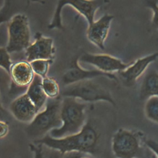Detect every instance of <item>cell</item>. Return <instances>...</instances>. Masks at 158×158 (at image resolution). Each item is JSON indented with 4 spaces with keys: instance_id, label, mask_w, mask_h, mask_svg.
<instances>
[{
    "instance_id": "4",
    "label": "cell",
    "mask_w": 158,
    "mask_h": 158,
    "mask_svg": "<svg viewBox=\"0 0 158 158\" xmlns=\"http://www.w3.org/2000/svg\"><path fill=\"white\" fill-rule=\"evenodd\" d=\"M62 97H72L87 102L105 101L115 106L110 92L97 82L91 80L78 81L67 86L61 92Z\"/></svg>"
},
{
    "instance_id": "18",
    "label": "cell",
    "mask_w": 158,
    "mask_h": 158,
    "mask_svg": "<svg viewBox=\"0 0 158 158\" xmlns=\"http://www.w3.org/2000/svg\"><path fill=\"white\" fill-rule=\"evenodd\" d=\"M43 88L49 99L57 98L60 94V88L55 79L46 77L42 80Z\"/></svg>"
},
{
    "instance_id": "8",
    "label": "cell",
    "mask_w": 158,
    "mask_h": 158,
    "mask_svg": "<svg viewBox=\"0 0 158 158\" xmlns=\"http://www.w3.org/2000/svg\"><path fill=\"white\" fill-rule=\"evenodd\" d=\"M79 62L93 65L96 69L106 73L120 72L129 67L133 62L125 63L120 59L107 54L85 52L78 57Z\"/></svg>"
},
{
    "instance_id": "10",
    "label": "cell",
    "mask_w": 158,
    "mask_h": 158,
    "mask_svg": "<svg viewBox=\"0 0 158 158\" xmlns=\"http://www.w3.org/2000/svg\"><path fill=\"white\" fill-rule=\"evenodd\" d=\"M25 51L27 60L29 62L38 59L53 60L56 52L52 38L44 36L40 32L36 33L35 41Z\"/></svg>"
},
{
    "instance_id": "3",
    "label": "cell",
    "mask_w": 158,
    "mask_h": 158,
    "mask_svg": "<svg viewBox=\"0 0 158 158\" xmlns=\"http://www.w3.org/2000/svg\"><path fill=\"white\" fill-rule=\"evenodd\" d=\"M61 104L62 99L59 98L48 100L44 108L26 127L25 131L28 138L35 140L40 139L62 125Z\"/></svg>"
},
{
    "instance_id": "29",
    "label": "cell",
    "mask_w": 158,
    "mask_h": 158,
    "mask_svg": "<svg viewBox=\"0 0 158 158\" xmlns=\"http://www.w3.org/2000/svg\"><path fill=\"white\" fill-rule=\"evenodd\" d=\"M157 3H158V0H157Z\"/></svg>"
},
{
    "instance_id": "19",
    "label": "cell",
    "mask_w": 158,
    "mask_h": 158,
    "mask_svg": "<svg viewBox=\"0 0 158 158\" xmlns=\"http://www.w3.org/2000/svg\"><path fill=\"white\" fill-rule=\"evenodd\" d=\"M52 62V60L38 59L33 60L30 63L35 74L43 78L47 77L49 65Z\"/></svg>"
},
{
    "instance_id": "13",
    "label": "cell",
    "mask_w": 158,
    "mask_h": 158,
    "mask_svg": "<svg viewBox=\"0 0 158 158\" xmlns=\"http://www.w3.org/2000/svg\"><path fill=\"white\" fill-rule=\"evenodd\" d=\"M9 110L18 121L25 123L31 122L40 112L26 93L12 100L9 105Z\"/></svg>"
},
{
    "instance_id": "15",
    "label": "cell",
    "mask_w": 158,
    "mask_h": 158,
    "mask_svg": "<svg viewBox=\"0 0 158 158\" xmlns=\"http://www.w3.org/2000/svg\"><path fill=\"white\" fill-rule=\"evenodd\" d=\"M42 80L41 77L35 75L33 80L28 86L26 92L29 99L39 111L44 108L48 98L43 89Z\"/></svg>"
},
{
    "instance_id": "28",
    "label": "cell",
    "mask_w": 158,
    "mask_h": 158,
    "mask_svg": "<svg viewBox=\"0 0 158 158\" xmlns=\"http://www.w3.org/2000/svg\"><path fill=\"white\" fill-rule=\"evenodd\" d=\"M82 158H89V157H85V156H83Z\"/></svg>"
},
{
    "instance_id": "16",
    "label": "cell",
    "mask_w": 158,
    "mask_h": 158,
    "mask_svg": "<svg viewBox=\"0 0 158 158\" xmlns=\"http://www.w3.org/2000/svg\"><path fill=\"white\" fill-rule=\"evenodd\" d=\"M152 96H158V72L154 69L145 73L139 89L141 99L146 100Z\"/></svg>"
},
{
    "instance_id": "21",
    "label": "cell",
    "mask_w": 158,
    "mask_h": 158,
    "mask_svg": "<svg viewBox=\"0 0 158 158\" xmlns=\"http://www.w3.org/2000/svg\"><path fill=\"white\" fill-rule=\"evenodd\" d=\"M145 6L152 10V23L158 29V3L157 0H145Z\"/></svg>"
},
{
    "instance_id": "24",
    "label": "cell",
    "mask_w": 158,
    "mask_h": 158,
    "mask_svg": "<svg viewBox=\"0 0 158 158\" xmlns=\"http://www.w3.org/2000/svg\"><path fill=\"white\" fill-rule=\"evenodd\" d=\"M60 158H82L84 156V154L80 152L72 151L64 154H60Z\"/></svg>"
},
{
    "instance_id": "11",
    "label": "cell",
    "mask_w": 158,
    "mask_h": 158,
    "mask_svg": "<svg viewBox=\"0 0 158 158\" xmlns=\"http://www.w3.org/2000/svg\"><path fill=\"white\" fill-rule=\"evenodd\" d=\"M114 18L113 15L105 14L98 20L88 25L86 30L88 40L101 50L105 49L104 43Z\"/></svg>"
},
{
    "instance_id": "22",
    "label": "cell",
    "mask_w": 158,
    "mask_h": 158,
    "mask_svg": "<svg viewBox=\"0 0 158 158\" xmlns=\"http://www.w3.org/2000/svg\"><path fill=\"white\" fill-rule=\"evenodd\" d=\"M42 144H30L29 145L30 150L34 154L33 158H43Z\"/></svg>"
},
{
    "instance_id": "23",
    "label": "cell",
    "mask_w": 158,
    "mask_h": 158,
    "mask_svg": "<svg viewBox=\"0 0 158 158\" xmlns=\"http://www.w3.org/2000/svg\"><path fill=\"white\" fill-rule=\"evenodd\" d=\"M146 146L158 158V141L154 139H147L145 141Z\"/></svg>"
},
{
    "instance_id": "9",
    "label": "cell",
    "mask_w": 158,
    "mask_h": 158,
    "mask_svg": "<svg viewBox=\"0 0 158 158\" xmlns=\"http://www.w3.org/2000/svg\"><path fill=\"white\" fill-rule=\"evenodd\" d=\"M78 57H75L70 64L69 69L62 76V83L64 86H67L78 81L86 80H91L97 77H106L118 81V78L113 73H106L99 70H86L81 67L78 64Z\"/></svg>"
},
{
    "instance_id": "6",
    "label": "cell",
    "mask_w": 158,
    "mask_h": 158,
    "mask_svg": "<svg viewBox=\"0 0 158 158\" xmlns=\"http://www.w3.org/2000/svg\"><path fill=\"white\" fill-rule=\"evenodd\" d=\"M112 151L116 158H139L143 153L139 133L119 128L112 138Z\"/></svg>"
},
{
    "instance_id": "5",
    "label": "cell",
    "mask_w": 158,
    "mask_h": 158,
    "mask_svg": "<svg viewBox=\"0 0 158 158\" xmlns=\"http://www.w3.org/2000/svg\"><path fill=\"white\" fill-rule=\"evenodd\" d=\"M110 0H58L52 20L48 26L49 30L64 29L62 22V11L64 6H70L81 15L88 25L94 21L96 12Z\"/></svg>"
},
{
    "instance_id": "20",
    "label": "cell",
    "mask_w": 158,
    "mask_h": 158,
    "mask_svg": "<svg viewBox=\"0 0 158 158\" xmlns=\"http://www.w3.org/2000/svg\"><path fill=\"white\" fill-rule=\"evenodd\" d=\"M13 62L11 60L10 53L7 51L6 48L1 47L0 48V66L9 75L10 73V69L13 65Z\"/></svg>"
},
{
    "instance_id": "2",
    "label": "cell",
    "mask_w": 158,
    "mask_h": 158,
    "mask_svg": "<svg viewBox=\"0 0 158 158\" xmlns=\"http://www.w3.org/2000/svg\"><path fill=\"white\" fill-rule=\"evenodd\" d=\"M86 104L72 97H63L60 109L62 125L49 132L55 138H61L81 130L86 122Z\"/></svg>"
},
{
    "instance_id": "25",
    "label": "cell",
    "mask_w": 158,
    "mask_h": 158,
    "mask_svg": "<svg viewBox=\"0 0 158 158\" xmlns=\"http://www.w3.org/2000/svg\"><path fill=\"white\" fill-rule=\"evenodd\" d=\"M1 126V133H0V138L2 139L7 136L9 131V127L8 123L5 122L1 120L0 122Z\"/></svg>"
},
{
    "instance_id": "12",
    "label": "cell",
    "mask_w": 158,
    "mask_h": 158,
    "mask_svg": "<svg viewBox=\"0 0 158 158\" xmlns=\"http://www.w3.org/2000/svg\"><path fill=\"white\" fill-rule=\"evenodd\" d=\"M158 58V52H154L133 61L126 69L118 72L119 77L127 86L133 85L138 79L146 72L151 64Z\"/></svg>"
},
{
    "instance_id": "27",
    "label": "cell",
    "mask_w": 158,
    "mask_h": 158,
    "mask_svg": "<svg viewBox=\"0 0 158 158\" xmlns=\"http://www.w3.org/2000/svg\"><path fill=\"white\" fill-rule=\"evenodd\" d=\"M151 158H157L154 154H152V156H151Z\"/></svg>"
},
{
    "instance_id": "17",
    "label": "cell",
    "mask_w": 158,
    "mask_h": 158,
    "mask_svg": "<svg viewBox=\"0 0 158 158\" xmlns=\"http://www.w3.org/2000/svg\"><path fill=\"white\" fill-rule=\"evenodd\" d=\"M144 109L146 118L158 123V96H152L146 99Z\"/></svg>"
},
{
    "instance_id": "14",
    "label": "cell",
    "mask_w": 158,
    "mask_h": 158,
    "mask_svg": "<svg viewBox=\"0 0 158 158\" xmlns=\"http://www.w3.org/2000/svg\"><path fill=\"white\" fill-rule=\"evenodd\" d=\"M35 73L30 63L20 60L13 64L10 73L12 82L21 87H28L35 77Z\"/></svg>"
},
{
    "instance_id": "7",
    "label": "cell",
    "mask_w": 158,
    "mask_h": 158,
    "mask_svg": "<svg viewBox=\"0 0 158 158\" xmlns=\"http://www.w3.org/2000/svg\"><path fill=\"white\" fill-rule=\"evenodd\" d=\"M7 35L8 41L6 49L10 54L25 50L30 45V30L26 15L17 14L9 20Z\"/></svg>"
},
{
    "instance_id": "26",
    "label": "cell",
    "mask_w": 158,
    "mask_h": 158,
    "mask_svg": "<svg viewBox=\"0 0 158 158\" xmlns=\"http://www.w3.org/2000/svg\"><path fill=\"white\" fill-rule=\"evenodd\" d=\"M10 1L11 0H7V1H6V7H7V9H8V7L9 6V3H10ZM30 1H32V2H39V3L43 4H44L45 3V1H43V0H30Z\"/></svg>"
},
{
    "instance_id": "1",
    "label": "cell",
    "mask_w": 158,
    "mask_h": 158,
    "mask_svg": "<svg viewBox=\"0 0 158 158\" xmlns=\"http://www.w3.org/2000/svg\"><path fill=\"white\" fill-rule=\"evenodd\" d=\"M99 135L94 125L89 121L80 131L61 138H55L49 134L35 140L33 143L44 145L57 151L60 154L77 151L94 155L98 148Z\"/></svg>"
}]
</instances>
